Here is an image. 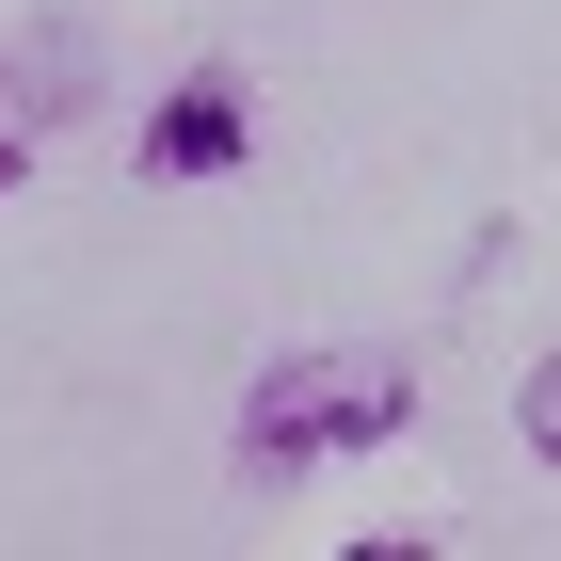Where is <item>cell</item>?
I'll return each instance as SVG.
<instances>
[{
    "instance_id": "cell-1",
    "label": "cell",
    "mask_w": 561,
    "mask_h": 561,
    "mask_svg": "<svg viewBox=\"0 0 561 561\" xmlns=\"http://www.w3.org/2000/svg\"><path fill=\"white\" fill-rule=\"evenodd\" d=\"M401 417H417V369H401L386 337L289 353V369H257V401H241V481H305V466H337V449H386Z\"/></svg>"
},
{
    "instance_id": "cell-2",
    "label": "cell",
    "mask_w": 561,
    "mask_h": 561,
    "mask_svg": "<svg viewBox=\"0 0 561 561\" xmlns=\"http://www.w3.org/2000/svg\"><path fill=\"white\" fill-rule=\"evenodd\" d=\"M241 145H257V96H241V65H193V81L145 113V176H241Z\"/></svg>"
},
{
    "instance_id": "cell-3",
    "label": "cell",
    "mask_w": 561,
    "mask_h": 561,
    "mask_svg": "<svg viewBox=\"0 0 561 561\" xmlns=\"http://www.w3.org/2000/svg\"><path fill=\"white\" fill-rule=\"evenodd\" d=\"M433 546H449V529H417V514H386V529H353L337 561H433Z\"/></svg>"
},
{
    "instance_id": "cell-4",
    "label": "cell",
    "mask_w": 561,
    "mask_h": 561,
    "mask_svg": "<svg viewBox=\"0 0 561 561\" xmlns=\"http://www.w3.org/2000/svg\"><path fill=\"white\" fill-rule=\"evenodd\" d=\"M514 433H529V449H546V466H561V353H546V369H529V401H514Z\"/></svg>"
},
{
    "instance_id": "cell-5",
    "label": "cell",
    "mask_w": 561,
    "mask_h": 561,
    "mask_svg": "<svg viewBox=\"0 0 561 561\" xmlns=\"http://www.w3.org/2000/svg\"><path fill=\"white\" fill-rule=\"evenodd\" d=\"M16 176H33V145H16V129H0V193H16Z\"/></svg>"
}]
</instances>
